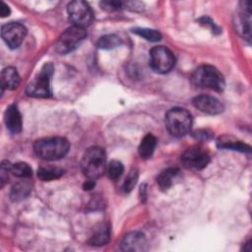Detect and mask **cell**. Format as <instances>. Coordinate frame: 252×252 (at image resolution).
<instances>
[{"label":"cell","mask_w":252,"mask_h":252,"mask_svg":"<svg viewBox=\"0 0 252 252\" xmlns=\"http://www.w3.org/2000/svg\"><path fill=\"white\" fill-rule=\"evenodd\" d=\"M5 123L11 133L17 134L22 130V116L17 105H10L5 112Z\"/></svg>","instance_id":"5bb4252c"},{"label":"cell","mask_w":252,"mask_h":252,"mask_svg":"<svg viewBox=\"0 0 252 252\" xmlns=\"http://www.w3.org/2000/svg\"><path fill=\"white\" fill-rule=\"evenodd\" d=\"M191 81L194 86L210 89L216 92H222L225 86L222 74L212 65H202L192 74Z\"/></svg>","instance_id":"3957f363"},{"label":"cell","mask_w":252,"mask_h":252,"mask_svg":"<svg viewBox=\"0 0 252 252\" xmlns=\"http://www.w3.org/2000/svg\"><path fill=\"white\" fill-rule=\"evenodd\" d=\"M193 104L200 111L211 115L221 113L224 108L223 104L218 98L208 94H200L195 96L193 98Z\"/></svg>","instance_id":"8fae6325"},{"label":"cell","mask_w":252,"mask_h":252,"mask_svg":"<svg viewBox=\"0 0 252 252\" xmlns=\"http://www.w3.org/2000/svg\"><path fill=\"white\" fill-rule=\"evenodd\" d=\"M147 240L145 235L139 231H132L126 234L121 242V249L123 251L140 252L146 249Z\"/></svg>","instance_id":"7c38bea8"},{"label":"cell","mask_w":252,"mask_h":252,"mask_svg":"<svg viewBox=\"0 0 252 252\" xmlns=\"http://www.w3.org/2000/svg\"><path fill=\"white\" fill-rule=\"evenodd\" d=\"M124 4L125 3L121 2V1H104V2L100 3V6L105 10L112 11V10H117V9L123 8Z\"/></svg>","instance_id":"4316f807"},{"label":"cell","mask_w":252,"mask_h":252,"mask_svg":"<svg viewBox=\"0 0 252 252\" xmlns=\"http://www.w3.org/2000/svg\"><path fill=\"white\" fill-rule=\"evenodd\" d=\"M181 161L188 168L200 170L205 168L210 162V156L200 148H191L182 154Z\"/></svg>","instance_id":"30bf717a"},{"label":"cell","mask_w":252,"mask_h":252,"mask_svg":"<svg viewBox=\"0 0 252 252\" xmlns=\"http://www.w3.org/2000/svg\"><path fill=\"white\" fill-rule=\"evenodd\" d=\"M64 170L56 166H41L37 169V176L43 181H50L61 177Z\"/></svg>","instance_id":"ffe728a7"},{"label":"cell","mask_w":252,"mask_h":252,"mask_svg":"<svg viewBox=\"0 0 252 252\" xmlns=\"http://www.w3.org/2000/svg\"><path fill=\"white\" fill-rule=\"evenodd\" d=\"M70 21L74 26L85 29L94 19V13L90 5L82 0H76L69 3L67 7Z\"/></svg>","instance_id":"ba28073f"},{"label":"cell","mask_w":252,"mask_h":252,"mask_svg":"<svg viewBox=\"0 0 252 252\" xmlns=\"http://www.w3.org/2000/svg\"><path fill=\"white\" fill-rule=\"evenodd\" d=\"M218 147L221 149H228L233 151H239L242 153H250V147L241 141L234 140L231 137L223 136L218 140Z\"/></svg>","instance_id":"e0dca14e"},{"label":"cell","mask_w":252,"mask_h":252,"mask_svg":"<svg viewBox=\"0 0 252 252\" xmlns=\"http://www.w3.org/2000/svg\"><path fill=\"white\" fill-rule=\"evenodd\" d=\"M69 148V142L61 137L42 138L33 145L35 155L45 160H56L65 157Z\"/></svg>","instance_id":"6da1fadb"},{"label":"cell","mask_w":252,"mask_h":252,"mask_svg":"<svg viewBox=\"0 0 252 252\" xmlns=\"http://www.w3.org/2000/svg\"><path fill=\"white\" fill-rule=\"evenodd\" d=\"M110 240V226L107 222L96 224L89 239V243L94 246H102Z\"/></svg>","instance_id":"4fadbf2b"},{"label":"cell","mask_w":252,"mask_h":252,"mask_svg":"<svg viewBox=\"0 0 252 252\" xmlns=\"http://www.w3.org/2000/svg\"><path fill=\"white\" fill-rule=\"evenodd\" d=\"M179 169L176 167H168L162 170L157 177V183L161 190H167L174 180V178L178 175Z\"/></svg>","instance_id":"ac0fdd59"},{"label":"cell","mask_w":252,"mask_h":252,"mask_svg":"<svg viewBox=\"0 0 252 252\" xmlns=\"http://www.w3.org/2000/svg\"><path fill=\"white\" fill-rule=\"evenodd\" d=\"M165 126L167 131L175 137L186 135L192 127V116L188 110L181 107H173L165 114Z\"/></svg>","instance_id":"277c9868"},{"label":"cell","mask_w":252,"mask_h":252,"mask_svg":"<svg viewBox=\"0 0 252 252\" xmlns=\"http://www.w3.org/2000/svg\"><path fill=\"white\" fill-rule=\"evenodd\" d=\"M241 12L238 15V20L236 22V29L239 33L242 34L247 40L250 39V3H243Z\"/></svg>","instance_id":"9a60e30c"},{"label":"cell","mask_w":252,"mask_h":252,"mask_svg":"<svg viewBox=\"0 0 252 252\" xmlns=\"http://www.w3.org/2000/svg\"><path fill=\"white\" fill-rule=\"evenodd\" d=\"M133 32L138 34L139 36L144 37L149 41H158L161 39V34L158 31L147 28H137L133 30Z\"/></svg>","instance_id":"7402d4cb"},{"label":"cell","mask_w":252,"mask_h":252,"mask_svg":"<svg viewBox=\"0 0 252 252\" xmlns=\"http://www.w3.org/2000/svg\"><path fill=\"white\" fill-rule=\"evenodd\" d=\"M20 76L14 67H6L1 72V86L3 89L15 90L20 85Z\"/></svg>","instance_id":"2e32d148"},{"label":"cell","mask_w":252,"mask_h":252,"mask_svg":"<svg viewBox=\"0 0 252 252\" xmlns=\"http://www.w3.org/2000/svg\"><path fill=\"white\" fill-rule=\"evenodd\" d=\"M95 185L94 183V180H92V179H88V181L85 182L84 184V189L85 190H91L94 188V186Z\"/></svg>","instance_id":"f546056e"},{"label":"cell","mask_w":252,"mask_h":252,"mask_svg":"<svg viewBox=\"0 0 252 252\" xmlns=\"http://www.w3.org/2000/svg\"><path fill=\"white\" fill-rule=\"evenodd\" d=\"M175 63L173 53L165 46H156L150 51V65L155 72L167 73Z\"/></svg>","instance_id":"52a82bcc"},{"label":"cell","mask_w":252,"mask_h":252,"mask_svg":"<svg viewBox=\"0 0 252 252\" xmlns=\"http://www.w3.org/2000/svg\"><path fill=\"white\" fill-rule=\"evenodd\" d=\"M123 169H124L123 164L118 160H111L106 168L108 177L113 180H115L121 176V174L123 173Z\"/></svg>","instance_id":"d4e9b609"},{"label":"cell","mask_w":252,"mask_h":252,"mask_svg":"<svg viewBox=\"0 0 252 252\" xmlns=\"http://www.w3.org/2000/svg\"><path fill=\"white\" fill-rule=\"evenodd\" d=\"M11 171L14 175L22 178H28L32 175V169L31 168V166L28 163L22 161L12 164Z\"/></svg>","instance_id":"603a6c76"},{"label":"cell","mask_w":252,"mask_h":252,"mask_svg":"<svg viewBox=\"0 0 252 252\" xmlns=\"http://www.w3.org/2000/svg\"><path fill=\"white\" fill-rule=\"evenodd\" d=\"M87 32L83 28H79L76 26L70 27L65 30L57 41L55 42V49L58 53L66 54L78 47L81 42L86 38Z\"/></svg>","instance_id":"8992f818"},{"label":"cell","mask_w":252,"mask_h":252,"mask_svg":"<svg viewBox=\"0 0 252 252\" xmlns=\"http://www.w3.org/2000/svg\"><path fill=\"white\" fill-rule=\"evenodd\" d=\"M11 11H10V8L9 6H7L4 2H1V5H0V15L1 17H7L8 15H10Z\"/></svg>","instance_id":"f1b7e54d"},{"label":"cell","mask_w":252,"mask_h":252,"mask_svg":"<svg viewBox=\"0 0 252 252\" xmlns=\"http://www.w3.org/2000/svg\"><path fill=\"white\" fill-rule=\"evenodd\" d=\"M120 44L121 38L116 34H105L96 41V46L100 49H113Z\"/></svg>","instance_id":"44dd1931"},{"label":"cell","mask_w":252,"mask_h":252,"mask_svg":"<svg viewBox=\"0 0 252 252\" xmlns=\"http://www.w3.org/2000/svg\"><path fill=\"white\" fill-rule=\"evenodd\" d=\"M156 146H157L156 137L152 134L146 135L140 143V146H139V149H138L139 155L143 158H151L155 149H156Z\"/></svg>","instance_id":"d6986e66"},{"label":"cell","mask_w":252,"mask_h":252,"mask_svg":"<svg viewBox=\"0 0 252 252\" xmlns=\"http://www.w3.org/2000/svg\"><path fill=\"white\" fill-rule=\"evenodd\" d=\"M53 74L52 63H45L36 76L29 83L26 92L30 96L48 97L51 94V78Z\"/></svg>","instance_id":"5b68a950"},{"label":"cell","mask_w":252,"mask_h":252,"mask_svg":"<svg viewBox=\"0 0 252 252\" xmlns=\"http://www.w3.org/2000/svg\"><path fill=\"white\" fill-rule=\"evenodd\" d=\"M82 171L88 179L99 178L106 169V155L99 147L89 148L81 160Z\"/></svg>","instance_id":"7a4b0ae2"},{"label":"cell","mask_w":252,"mask_h":252,"mask_svg":"<svg viewBox=\"0 0 252 252\" xmlns=\"http://www.w3.org/2000/svg\"><path fill=\"white\" fill-rule=\"evenodd\" d=\"M200 22H201V24H204L205 26H209L212 29L213 32H220L219 27L216 24H214V22L210 18L203 17V18L200 19Z\"/></svg>","instance_id":"83f0119b"},{"label":"cell","mask_w":252,"mask_h":252,"mask_svg":"<svg viewBox=\"0 0 252 252\" xmlns=\"http://www.w3.org/2000/svg\"><path fill=\"white\" fill-rule=\"evenodd\" d=\"M137 180H138V170L136 168H132L129 171V173L126 176L125 181L123 183V187H122L123 191L126 192V193L130 192L134 188V186L136 185Z\"/></svg>","instance_id":"484cf974"},{"label":"cell","mask_w":252,"mask_h":252,"mask_svg":"<svg viewBox=\"0 0 252 252\" xmlns=\"http://www.w3.org/2000/svg\"><path fill=\"white\" fill-rule=\"evenodd\" d=\"M27 34V29L19 23H7L1 28V36L6 44L12 48H18Z\"/></svg>","instance_id":"9c48e42d"},{"label":"cell","mask_w":252,"mask_h":252,"mask_svg":"<svg viewBox=\"0 0 252 252\" xmlns=\"http://www.w3.org/2000/svg\"><path fill=\"white\" fill-rule=\"evenodd\" d=\"M30 192V187L27 183H17L12 187L11 190V198L13 201H19L28 196Z\"/></svg>","instance_id":"cb8c5ba5"}]
</instances>
